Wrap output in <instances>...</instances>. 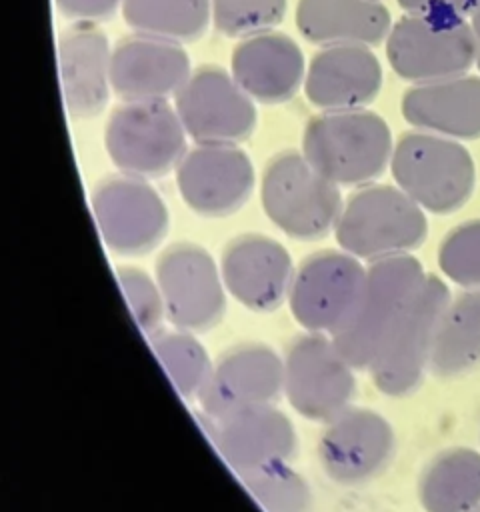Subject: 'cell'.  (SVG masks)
Returning <instances> with one entry per match:
<instances>
[{"label":"cell","mask_w":480,"mask_h":512,"mask_svg":"<svg viewBox=\"0 0 480 512\" xmlns=\"http://www.w3.org/2000/svg\"><path fill=\"white\" fill-rule=\"evenodd\" d=\"M392 150L390 126L366 108L322 112L302 134L304 158L338 186L370 184L390 164Z\"/></svg>","instance_id":"cell-1"},{"label":"cell","mask_w":480,"mask_h":512,"mask_svg":"<svg viewBox=\"0 0 480 512\" xmlns=\"http://www.w3.org/2000/svg\"><path fill=\"white\" fill-rule=\"evenodd\" d=\"M334 232L344 252L376 262L418 248L428 222L424 208L398 186L368 184L344 202Z\"/></svg>","instance_id":"cell-2"},{"label":"cell","mask_w":480,"mask_h":512,"mask_svg":"<svg viewBox=\"0 0 480 512\" xmlns=\"http://www.w3.org/2000/svg\"><path fill=\"white\" fill-rule=\"evenodd\" d=\"M396 186L432 214L460 210L472 196L476 168L466 146L432 132H406L390 158Z\"/></svg>","instance_id":"cell-3"},{"label":"cell","mask_w":480,"mask_h":512,"mask_svg":"<svg viewBox=\"0 0 480 512\" xmlns=\"http://www.w3.org/2000/svg\"><path fill=\"white\" fill-rule=\"evenodd\" d=\"M426 276L420 260L412 254L370 264L364 294L352 320L332 336L340 354L354 368H370Z\"/></svg>","instance_id":"cell-4"},{"label":"cell","mask_w":480,"mask_h":512,"mask_svg":"<svg viewBox=\"0 0 480 512\" xmlns=\"http://www.w3.org/2000/svg\"><path fill=\"white\" fill-rule=\"evenodd\" d=\"M260 198L266 216L298 240L326 236L344 206L338 184L322 176L302 152H282L268 162Z\"/></svg>","instance_id":"cell-5"},{"label":"cell","mask_w":480,"mask_h":512,"mask_svg":"<svg viewBox=\"0 0 480 512\" xmlns=\"http://www.w3.org/2000/svg\"><path fill=\"white\" fill-rule=\"evenodd\" d=\"M186 130L168 100L124 102L106 122L104 144L114 166L136 178H156L178 168Z\"/></svg>","instance_id":"cell-6"},{"label":"cell","mask_w":480,"mask_h":512,"mask_svg":"<svg viewBox=\"0 0 480 512\" xmlns=\"http://www.w3.org/2000/svg\"><path fill=\"white\" fill-rule=\"evenodd\" d=\"M386 56L402 80L428 84L466 74L476 62V38L466 18L406 14L390 28Z\"/></svg>","instance_id":"cell-7"},{"label":"cell","mask_w":480,"mask_h":512,"mask_svg":"<svg viewBox=\"0 0 480 512\" xmlns=\"http://www.w3.org/2000/svg\"><path fill=\"white\" fill-rule=\"evenodd\" d=\"M450 302V290L438 276H426L396 328L370 364L376 388L386 396H406L414 392L426 370L438 322Z\"/></svg>","instance_id":"cell-8"},{"label":"cell","mask_w":480,"mask_h":512,"mask_svg":"<svg viewBox=\"0 0 480 512\" xmlns=\"http://www.w3.org/2000/svg\"><path fill=\"white\" fill-rule=\"evenodd\" d=\"M360 258L348 252H318L296 270L288 292L292 316L316 334H338L354 316L366 286Z\"/></svg>","instance_id":"cell-9"},{"label":"cell","mask_w":480,"mask_h":512,"mask_svg":"<svg viewBox=\"0 0 480 512\" xmlns=\"http://www.w3.org/2000/svg\"><path fill=\"white\" fill-rule=\"evenodd\" d=\"M282 362V390L302 416L328 422L350 406L356 388L354 366L340 354L332 336L310 332L298 338Z\"/></svg>","instance_id":"cell-10"},{"label":"cell","mask_w":480,"mask_h":512,"mask_svg":"<svg viewBox=\"0 0 480 512\" xmlns=\"http://www.w3.org/2000/svg\"><path fill=\"white\" fill-rule=\"evenodd\" d=\"M174 108L196 144H240L256 126L254 100L218 66L194 70L174 96Z\"/></svg>","instance_id":"cell-11"},{"label":"cell","mask_w":480,"mask_h":512,"mask_svg":"<svg viewBox=\"0 0 480 512\" xmlns=\"http://www.w3.org/2000/svg\"><path fill=\"white\" fill-rule=\"evenodd\" d=\"M166 316L178 330L212 328L224 314V280L210 254L196 244L166 248L156 264Z\"/></svg>","instance_id":"cell-12"},{"label":"cell","mask_w":480,"mask_h":512,"mask_svg":"<svg viewBox=\"0 0 480 512\" xmlns=\"http://www.w3.org/2000/svg\"><path fill=\"white\" fill-rule=\"evenodd\" d=\"M92 210L104 242L120 254H144L166 234L168 210L158 192L136 176L102 180L92 194Z\"/></svg>","instance_id":"cell-13"},{"label":"cell","mask_w":480,"mask_h":512,"mask_svg":"<svg viewBox=\"0 0 480 512\" xmlns=\"http://www.w3.org/2000/svg\"><path fill=\"white\" fill-rule=\"evenodd\" d=\"M184 202L204 216L236 212L254 188V168L238 144H196L176 168Z\"/></svg>","instance_id":"cell-14"},{"label":"cell","mask_w":480,"mask_h":512,"mask_svg":"<svg viewBox=\"0 0 480 512\" xmlns=\"http://www.w3.org/2000/svg\"><path fill=\"white\" fill-rule=\"evenodd\" d=\"M392 454V426L368 408L348 406L328 420L318 444V456L326 474L340 484H358L378 476L388 468Z\"/></svg>","instance_id":"cell-15"},{"label":"cell","mask_w":480,"mask_h":512,"mask_svg":"<svg viewBox=\"0 0 480 512\" xmlns=\"http://www.w3.org/2000/svg\"><path fill=\"white\" fill-rule=\"evenodd\" d=\"M284 382V362L264 344H240L210 370L198 400L202 410L220 420L244 408L272 404Z\"/></svg>","instance_id":"cell-16"},{"label":"cell","mask_w":480,"mask_h":512,"mask_svg":"<svg viewBox=\"0 0 480 512\" xmlns=\"http://www.w3.org/2000/svg\"><path fill=\"white\" fill-rule=\"evenodd\" d=\"M192 74L178 42L134 34L112 48L110 84L124 102L168 100Z\"/></svg>","instance_id":"cell-17"},{"label":"cell","mask_w":480,"mask_h":512,"mask_svg":"<svg viewBox=\"0 0 480 512\" xmlns=\"http://www.w3.org/2000/svg\"><path fill=\"white\" fill-rule=\"evenodd\" d=\"M212 424L218 452L242 478L286 464L296 446L290 420L272 404L244 408Z\"/></svg>","instance_id":"cell-18"},{"label":"cell","mask_w":480,"mask_h":512,"mask_svg":"<svg viewBox=\"0 0 480 512\" xmlns=\"http://www.w3.org/2000/svg\"><path fill=\"white\" fill-rule=\"evenodd\" d=\"M220 274L226 290L238 302L266 312L288 298L294 268L280 242L260 234H244L222 252Z\"/></svg>","instance_id":"cell-19"},{"label":"cell","mask_w":480,"mask_h":512,"mask_svg":"<svg viewBox=\"0 0 480 512\" xmlns=\"http://www.w3.org/2000/svg\"><path fill=\"white\" fill-rule=\"evenodd\" d=\"M382 88V66L370 46H322L306 68L304 90L322 112L368 106Z\"/></svg>","instance_id":"cell-20"},{"label":"cell","mask_w":480,"mask_h":512,"mask_svg":"<svg viewBox=\"0 0 480 512\" xmlns=\"http://www.w3.org/2000/svg\"><path fill=\"white\" fill-rule=\"evenodd\" d=\"M112 48L94 24H76L58 38V70L66 112L86 120L104 110L110 84Z\"/></svg>","instance_id":"cell-21"},{"label":"cell","mask_w":480,"mask_h":512,"mask_svg":"<svg viewBox=\"0 0 480 512\" xmlns=\"http://www.w3.org/2000/svg\"><path fill=\"white\" fill-rule=\"evenodd\" d=\"M230 74L254 102L278 104L298 92L306 64L290 36L270 30L242 38L232 52Z\"/></svg>","instance_id":"cell-22"},{"label":"cell","mask_w":480,"mask_h":512,"mask_svg":"<svg viewBox=\"0 0 480 512\" xmlns=\"http://www.w3.org/2000/svg\"><path fill=\"white\" fill-rule=\"evenodd\" d=\"M402 116L418 130L460 138H480V76L416 84L404 92Z\"/></svg>","instance_id":"cell-23"},{"label":"cell","mask_w":480,"mask_h":512,"mask_svg":"<svg viewBox=\"0 0 480 512\" xmlns=\"http://www.w3.org/2000/svg\"><path fill=\"white\" fill-rule=\"evenodd\" d=\"M296 26L320 46H374L388 38L392 22L380 0H298Z\"/></svg>","instance_id":"cell-24"},{"label":"cell","mask_w":480,"mask_h":512,"mask_svg":"<svg viewBox=\"0 0 480 512\" xmlns=\"http://www.w3.org/2000/svg\"><path fill=\"white\" fill-rule=\"evenodd\" d=\"M418 498L426 512H476L480 508V452L448 448L422 470Z\"/></svg>","instance_id":"cell-25"},{"label":"cell","mask_w":480,"mask_h":512,"mask_svg":"<svg viewBox=\"0 0 480 512\" xmlns=\"http://www.w3.org/2000/svg\"><path fill=\"white\" fill-rule=\"evenodd\" d=\"M480 368V288L450 298L436 330L430 372L458 378Z\"/></svg>","instance_id":"cell-26"},{"label":"cell","mask_w":480,"mask_h":512,"mask_svg":"<svg viewBox=\"0 0 480 512\" xmlns=\"http://www.w3.org/2000/svg\"><path fill=\"white\" fill-rule=\"evenodd\" d=\"M124 22L144 36L192 42L212 22L210 0H122Z\"/></svg>","instance_id":"cell-27"},{"label":"cell","mask_w":480,"mask_h":512,"mask_svg":"<svg viewBox=\"0 0 480 512\" xmlns=\"http://www.w3.org/2000/svg\"><path fill=\"white\" fill-rule=\"evenodd\" d=\"M154 352L180 394H200L212 364L196 338L186 330L166 332L154 340Z\"/></svg>","instance_id":"cell-28"},{"label":"cell","mask_w":480,"mask_h":512,"mask_svg":"<svg viewBox=\"0 0 480 512\" xmlns=\"http://www.w3.org/2000/svg\"><path fill=\"white\" fill-rule=\"evenodd\" d=\"M210 14L220 34L248 38L278 26L286 0H210Z\"/></svg>","instance_id":"cell-29"},{"label":"cell","mask_w":480,"mask_h":512,"mask_svg":"<svg viewBox=\"0 0 480 512\" xmlns=\"http://www.w3.org/2000/svg\"><path fill=\"white\" fill-rule=\"evenodd\" d=\"M244 482L266 512H310L308 484L286 464L246 476Z\"/></svg>","instance_id":"cell-30"},{"label":"cell","mask_w":480,"mask_h":512,"mask_svg":"<svg viewBox=\"0 0 480 512\" xmlns=\"http://www.w3.org/2000/svg\"><path fill=\"white\" fill-rule=\"evenodd\" d=\"M438 264L444 276L462 288H480V218L462 222L444 236Z\"/></svg>","instance_id":"cell-31"},{"label":"cell","mask_w":480,"mask_h":512,"mask_svg":"<svg viewBox=\"0 0 480 512\" xmlns=\"http://www.w3.org/2000/svg\"><path fill=\"white\" fill-rule=\"evenodd\" d=\"M116 276L138 326L148 334L156 332L166 314L158 284H154L148 274L136 268H118Z\"/></svg>","instance_id":"cell-32"},{"label":"cell","mask_w":480,"mask_h":512,"mask_svg":"<svg viewBox=\"0 0 480 512\" xmlns=\"http://www.w3.org/2000/svg\"><path fill=\"white\" fill-rule=\"evenodd\" d=\"M58 12L78 24H94L108 20L122 0H54Z\"/></svg>","instance_id":"cell-33"},{"label":"cell","mask_w":480,"mask_h":512,"mask_svg":"<svg viewBox=\"0 0 480 512\" xmlns=\"http://www.w3.org/2000/svg\"><path fill=\"white\" fill-rule=\"evenodd\" d=\"M406 14L454 16L466 18L474 12L478 0H396Z\"/></svg>","instance_id":"cell-34"},{"label":"cell","mask_w":480,"mask_h":512,"mask_svg":"<svg viewBox=\"0 0 480 512\" xmlns=\"http://www.w3.org/2000/svg\"><path fill=\"white\" fill-rule=\"evenodd\" d=\"M470 26H472V32L476 38V66L480 70V0L476 4L474 12L470 14Z\"/></svg>","instance_id":"cell-35"},{"label":"cell","mask_w":480,"mask_h":512,"mask_svg":"<svg viewBox=\"0 0 480 512\" xmlns=\"http://www.w3.org/2000/svg\"><path fill=\"white\" fill-rule=\"evenodd\" d=\"M476 512H480V508H478V510H476Z\"/></svg>","instance_id":"cell-36"}]
</instances>
